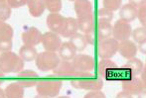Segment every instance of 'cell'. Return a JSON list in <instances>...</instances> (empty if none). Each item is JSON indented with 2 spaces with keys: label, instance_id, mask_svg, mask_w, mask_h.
<instances>
[{
  "label": "cell",
  "instance_id": "6da1fadb",
  "mask_svg": "<svg viewBox=\"0 0 146 98\" xmlns=\"http://www.w3.org/2000/svg\"><path fill=\"white\" fill-rule=\"evenodd\" d=\"M24 61L19 55L8 51L0 56V70L3 73H18L24 68Z\"/></svg>",
  "mask_w": 146,
  "mask_h": 98
},
{
  "label": "cell",
  "instance_id": "7a4b0ae2",
  "mask_svg": "<svg viewBox=\"0 0 146 98\" xmlns=\"http://www.w3.org/2000/svg\"><path fill=\"white\" fill-rule=\"evenodd\" d=\"M63 82L59 79L40 80L36 84V90L39 97H56L59 95Z\"/></svg>",
  "mask_w": 146,
  "mask_h": 98
},
{
  "label": "cell",
  "instance_id": "3957f363",
  "mask_svg": "<svg viewBox=\"0 0 146 98\" xmlns=\"http://www.w3.org/2000/svg\"><path fill=\"white\" fill-rule=\"evenodd\" d=\"M60 60L61 59L57 53L45 51V52L37 54L35 62H36V66L38 67L39 70L50 71L53 70L58 65Z\"/></svg>",
  "mask_w": 146,
  "mask_h": 98
},
{
  "label": "cell",
  "instance_id": "277c9868",
  "mask_svg": "<svg viewBox=\"0 0 146 98\" xmlns=\"http://www.w3.org/2000/svg\"><path fill=\"white\" fill-rule=\"evenodd\" d=\"M74 88L85 89V90H100L104 86V79L102 77L90 76L86 78H75L71 81Z\"/></svg>",
  "mask_w": 146,
  "mask_h": 98
},
{
  "label": "cell",
  "instance_id": "5b68a950",
  "mask_svg": "<svg viewBox=\"0 0 146 98\" xmlns=\"http://www.w3.org/2000/svg\"><path fill=\"white\" fill-rule=\"evenodd\" d=\"M119 42L114 38L100 40L98 44V55L100 59H111L118 51Z\"/></svg>",
  "mask_w": 146,
  "mask_h": 98
},
{
  "label": "cell",
  "instance_id": "8992f818",
  "mask_svg": "<svg viewBox=\"0 0 146 98\" xmlns=\"http://www.w3.org/2000/svg\"><path fill=\"white\" fill-rule=\"evenodd\" d=\"M121 86L123 90H126L132 95H138V94H145L146 86L141 81L140 77L137 75H131L127 78L121 80Z\"/></svg>",
  "mask_w": 146,
  "mask_h": 98
},
{
  "label": "cell",
  "instance_id": "52a82bcc",
  "mask_svg": "<svg viewBox=\"0 0 146 98\" xmlns=\"http://www.w3.org/2000/svg\"><path fill=\"white\" fill-rule=\"evenodd\" d=\"M132 28L128 22L122 19H118L112 26V38L118 42L129 40L131 37Z\"/></svg>",
  "mask_w": 146,
  "mask_h": 98
},
{
  "label": "cell",
  "instance_id": "ba28073f",
  "mask_svg": "<svg viewBox=\"0 0 146 98\" xmlns=\"http://www.w3.org/2000/svg\"><path fill=\"white\" fill-rule=\"evenodd\" d=\"M72 62L78 71H92L94 68V59L90 55L77 54L72 60Z\"/></svg>",
  "mask_w": 146,
  "mask_h": 98
},
{
  "label": "cell",
  "instance_id": "9c48e42d",
  "mask_svg": "<svg viewBox=\"0 0 146 98\" xmlns=\"http://www.w3.org/2000/svg\"><path fill=\"white\" fill-rule=\"evenodd\" d=\"M42 45L44 49L49 52L57 53L62 45V40L59 34L55 32H47L42 36Z\"/></svg>",
  "mask_w": 146,
  "mask_h": 98
},
{
  "label": "cell",
  "instance_id": "30bf717a",
  "mask_svg": "<svg viewBox=\"0 0 146 98\" xmlns=\"http://www.w3.org/2000/svg\"><path fill=\"white\" fill-rule=\"evenodd\" d=\"M18 82L24 87V88H30L37 84L39 79V74L34 70L31 69H25L17 73Z\"/></svg>",
  "mask_w": 146,
  "mask_h": 98
},
{
  "label": "cell",
  "instance_id": "8fae6325",
  "mask_svg": "<svg viewBox=\"0 0 146 98\" xmlns=\"http://www.w3.org/2000/svg\"><path fill=\"white\" fill-rule=\"evenodd\" d=\"M43 34L36 27H28L22 33V42L28 46H37L42 42Z\"/></svg>",
  "mask_w": 146,
  "mask_h": 98
},
{
  "label": "cell",
  "instance_id": "7c38bea8",
  "mask_svg": "<svg viewBox=\"0 0 146 98\" xmlns=\"http://www.w3.org/2000/svg\"><path fill=\"white\" fill-rule=\"evenodd\" d=\"M76 69L71 61L60 60L58 65L53 69L54 77H73Z\"/></svg>",
  "mask_w": 146,
  "mask_h": 98
},
{
  "label": "cell",
  "instance_id": "4fadbf2b",
  "mask_svg": "<svg viewBox=\"0 0 146 98\" xmlns=\"http://www.w3.org/2000/svg\"><path fill=\"white\" fill-rule=\"evenodd\" d=\"M117 52L120 54L121 57H123L126 60L129 59H132L134 57H136L137 55V46L133 41L126 40L122 41V42H119L118 44V51Z\"/></svg>",
  "mask_w": 146,
  "mask_h": 98
},
{
  "label": "cell",
  "instance_id": "5bb4252c",
  "mask_svg": "<svg viewBox=\"0 0 146 98\" xmlns=\"http://www.w3.org/2000/svg\"><path fill=\"white\" fill-rule=\"evenodd\" d=\"M46 23L50 31L60 34L65 24V18L59 13H50L47 16Z\"/></svg>",
  "mask_w": 146,
  "mask_h": 98
},
{
  "label": "cell",
  "instance_id": "9a60e30c",
  "mask_svg": "<svg viewBox=\"0 0 146 98\" xmlns=\"http://www.w3.org/2000/svg\"><path fill=\"white\" fill-rule=\"evenodd\" d=\"M116 68V64L110 59H102V61L98 62V74L102 77H104L106 80H108L110 75L114 72Z\"/></svg>",
  "mask_w": 146,
  "mask_h": 98
},
{
  "label": "cell",
  "instance_id": "2e32d148",
  "mask_svg": "<svg viewBox=\"0 0 146 98\" xmlns=\"http://www.w3.org/2000/svg\"><path fill=\"white\" fill-rule=\"evenodd\" d=\"M119 19H122L124 21L130 22L134 21L137 18V7L130 3H126L119 8Z\"/></svg>",
  "mask_w": 146,
  "mask_h": 98
},
{
  "label": "cell",
  "instance_id": "e0dca14e",
  "mask_svg": "<svg viewBox=\"0 0 146 98\" xmlns=\"http://www.w3.org/2000/svg\"><path fill=\"white\" fill-rule=\"evenodd\" d=\"M78 28L84 34H90L94 33V14H90L83 17H78Z\"/></svg>",
  "mask_w": 146,
  "mask_h": 98
},
{
  "label": "cell",
  "instance_id": "ac0fdd59",
  "mask_svg": "<svg viewBox=\"0 0 146 98\" xmlns=\"http://www.w3.org/2000/svg\"><path fill=\"white\" fill-rule=\"evenodd\" d=\"M58 55L61 60L72 61L77 55V51H76L75 47L73 46V44L69 41V42L62 43L58 51Z\"/></svg>",
  "mask_w": 146,
  "mask_h": 98
},
{
  "label": "cell",
  "instance_id": "d6986e66",
  "mask_svg": "<svg viewBox=\"0 0 146 98\" xmlns=\"http://www.w3.org/2000/svg\"><path fill=\"white\" fill-rule=\"evenodd\" d=\"M78 30H79V28H78L77 19L73 17H67L65 18V24H64V27L60 35L62 37H65V38H70L74 34H76Z\"/></svg>",
  "mask_w": 146,
  "mask_h": 98
},
{
  "label": "cell",
  "instance_id": "ffe728a7",
  "mask_svg": "<svg viewBox=\"0 0 146 98\" xmlns=\"http://www.w3.org/2000/svg\"><path fill=\"white\" fill-rule=\"evenodd\" d=\"M75 11L78 17H83L92 13V4L90 0H76Z\"/></svg>",
  "mask_w": 146,
  "mask_h": 98
},
{
  "label": "cell",
  "instance_id": "44dd1931",
  "mask_svg": "<svg viewBox=\"0 0 146 98\" xmlns=\"http://www.w3.org/2000/svg\"><path fill=\"white\" fill-rule=\"evenodd\" d=\"M4 92L7 98H22L24 97V87L19 82H12L6 86Z\"/></svg>",
  "mask_w": 146,
  "mask_h": 98
},
{
  "label": "cell",
  "instance_id": "7402d4cb",
  "mask_svg": "<svg viewBox=\"0 0 146 98\" xmlns=\"http://www.w3.org/2000/svg\"><path fill=\"white\" fill-rule=\"evenodd\" d=\"M27 6L29 9V13L34 18L40 17L46 10L43 0H28Z\"/></svg>",
  "mask_w": 146,
  "mask_h": 98
},
{
  "label": "cell",
  "instance_id": "603a6c76",
  "mask_svg": "<svg viewBox=\"0 0 146 98\" xmlns=\"http://www.w3.org/2000/svg\"><path fill=\"white\" fill-rule=\"evenodd\" d=\"M112 37V25L110 22L98 20V38L100 40H104Z\"/></svg>",
  "mask_w": 146,
  "mask_h": 98
},
{
  "label": "cell",
  "instance_id": "cb8c5ba5",
  "mask_svg": "<svg viewBox=\"0 0 146 98\" xmlns=\"http://www.w3.org/2000/svg\"><path fill=\"white\" fill-rule=\"evenodd\" d=\"M37 50L34 46H28V45H23L19 50V56L24 62H32L35 61L37 57Z\"/></svg>",
  "mask_w": 146,
  "mask_h": 98
},
{
  "label": "cell",
  "instance_id": "d4e9b609",
  "mask_svg": "<svg viewBox=\"0 0 146 98\" xmlns=\"http://www.w3.org/2000/svg\"><path fill=\"white\" fill-rule=\"evenodd\" d=\"M124 66L128 69L131 75H137L138 76L140 74L141 70L143 69V67H144V64L139 59L134 57L132 59H129L128 62H126V64Z\"/></svg>",
  "mask_w": 146,
  "mask_h": 98
},
{
  "label": "cell",
  "instance_id": "484cf974",
  "mask_svg": "<svg viewBox=\"0 0 146 98\" xmlns=\"http://www.w3.org/2000/svg\"><path fill=\"white\" fill-rule=\"evenodd\" d=\"M70 42L73 44V46L75 47L76 51L77 52H83V51L86 50L87 48V41L85 39V36L83 34H80V33H76L73 36L70 37Z\"/></svg>",
  "mask_w": 146,
  "mask_h": 98
},
{
  "label": "cell",
  "instance_id": "4316f807",
  "mask_svg": "<svg viewBox=\"0 0 146 98\" xmlns=\"http://www.w3.org/2000/svg\"><path fill=\"white\" fill-rule=\"evenodd\" d=\"M13 34V28L5 21L0 20V40H12Z\"/></svg>",
  "mask_w": 146,
  "mask_h": 98
},
{
  "label": "cell",
  "instance_id": "83f0119b",
  "mask_svg": "<svg viewBox=\"0 0 146 98\" xmlns=\"http://www.w3.org/2000/svg\"><path fill=\"white\" fill-rule=\"evenodd\" d=\"M45 4V7L47 10L51 12V13H59L62 9V0H43Z\"/></svg>",
  "mask_w": 146,
  "mask_h": 98
},
{
  "label": "cell",
  "instance_id": "f1b7e54d",
  "mask_svg": "<svg viewBox=\"0 0 146 98\" xmlns=\"http://www.w3.org/2000/svg\"><path fill=\"white\" fill-rule=\"evenodd\" d=\"M131 37L134 40V43L140 44V43L146 42V28L138 27L131 31Z\"/></svg>",
  "mask_w": 146,
  "mask_h": 98
},
{
  "label": "cell",
  "instance_id": "f546056e",
  "mask_svg": "<svg viewBox=\"0 0 146 98\" xmlns=\"http://www.w3.org/2000/svg\"><path fill=\"white\" fill-rule=\"evenodd\" d=\"M11 9L7 2H0V20L6 21L9 19L11 16Z\"/></svg>",
  "mask_w": 146,
  "mask_h": 98
},
{
  "label": "cell",
  "instance_id": "4dcf8cb0",
  "mask_svg": "<svg viewBox=\"0 0 146 98\" xmlns=\"http://www.w3.org/2000/svg\"><path fill=\"white\" fill-rule=\"evenodd\" d=\"M102 4H104V8L114 12L121 7L122 0H102Z\"/></svg>",
  "mask_w": 146,
  "mask_h": 98
},
{
  "label": "cell",
  "instance_id": "1f68e13d",
  "mask_svg": "<svg viewBox=\"0 0 146 98\" xmlns=\"http://www.w3.org/2000/svg\"><path fill=\"white\" fill-rule=\"evenodd\" d=\"M98 20H104V21H108L110 22L114 17V14L112 11L106 8H100L98 11Z\"/></svg>",
  "mask_w": 146,
  "mask_h": 98
},
{
  "label": "cell",
  "instance_id": "d6a6232c",
  "mask_svg": "<svg viewBox=\"0 0 146 98\" xmlns=\"http://www.w3.org/2000/svg\"><path fill=\"white\" fill-rule=\"evenodd\" d=\"M137 18L142 25V27L146 26V3L137 7Z\"/></svg>",
  "mask_w": 146,
  "mask_h": 98
},
{
  "label": "cell",
  "instance_id": "836d02e7",
  "mask_svg": "<svg viewBox=\"0 0 146 98\" xmlns=\"http://www.w3.org/2000/svg\"><path fill=\"white\" fill-rule=\"evenodd\" d=\"M12 40H0V52H8L12 49Z\"/></svg>",
  "mask_w": 146,
  "mask_h": 98
},
{
  "label": "cell",
  "instance_id": "e575fe53",
  "mask_svg": "<svg viewBox=\"0 0 146 98\" xmlns=\"http://www.w3.org/2000/svg\"><path fill=\"white\" fill-rule=\"evenodd\" d=\"M106 95L100 90H90L85 95V98H106Z\"/></svg>",
  "mask_w": 146,
  "mask_h": 98
},
{
  "label": "cell",
  "instance_id": "d590c367",
  "mask_svg": "<svg viewBox=\"0 0 146 98\" xmlns=\"http://www.w3.org/2000/svg\"><path fill=\"white\" fill-rule=\"evenodd\" d=\"M27 1L28 0H7L6 2L11 8H20L27 4Z\"/></svg>",
  "mask_w": 146,
  "mask_h": 98
},
{
  "label": "cell",
  "instance_id": "8d00e7d4",
  "mask_svg": "<svg viewBox=\"0 0 146 98\" xmlns=\"http://www.w3.org/2000/svg\"><path fill=\"white\" fill-rule=\"evenodd\" d=\"M132 96H133L132 94L127 92L126 90H123V89H122V91H120V92H118L116 94V98H131Z\"/></svg>",
  "mask_w": 146,
  "mask_h": 98
},
{
  "label": "cell",
  "instance_id": "74e56055",
  "mask_svg": "<svg viewBox=\"0 0 146 98\" xmlns=\"http://www.w3.org/2000/svg\"><path fill=\"white\" fill-rule=\"evenodd\" d=\"M84 36H85V39L88 44H90V45L94 44V36H92V33H90V34H85Z\"/></svg>",
  "mask_w": 146,
  "mask_h": 98
},
{
  "label": "cell",
  "instance_id": "f35d334b",
  "mask_svg": "<svg viewBox=\"0 0 146 98\" xmlns=\"http://www.w3.org/2000/svg\"><path fill=\"white\" fill-rule=\"evenodd\" d=\"M140 79H141V81L143 82V84L146 86V64H144V67H143V69L141 70V72H140Z\"/></svg>",
  "mask_w": 146,
  "mask_h": 98
},
{
  "label": "cell",
  "instance_id": "ab89813d",
  "mask_svg": "<svg viewBox=\"0 0 146 98\" xmlns=\"http://www.w3.org/2000/svg\"><path fill=\"white\" fill-rule=\"evenodd\" d=\"M129 3L134 5L135 7H139L140 5L146 3V0H129Z\"/></svg>",
  "mask_w": 146,
  "mask_h": 98
},
{
  "label": "cell",
  "instance_id": "60d3db41",
  "mask_svg": "<svg viewBox=\"0 0 146 98\" xmlns=\"http://www.w3.org/2000/svg\"><path fill=\"white\" fill-rule=\"evenodd\" d=\"M137 50L140 51L143 55L146 54V42H143V43H140L138 44V47H137Z\"/></svg>",
  "mask_w": 146,
  "mask_h": 98
},
{
  "label": "cell",
  "instance_id": "b9f144b4",
  "mask_svg": "<svg viewBox=\"0 0 146 98\" xmlns=\"http://www.w3.org/2000/svg\"><path fill=\"white\" fill-rule=\"evenodd\" d=\"M5 97V92H4L3 89L0 88V98H4Z\"/></svg>",
  "mask_w": 146,
  "mask_h": 98
},
{
  "label": "cell",
  "instance_id": "7bdbcfd3",
  "mask_svg": "<svg viewBox=\"0 0 146 98\" xmlns=\"http://www.w3.org/2000/svg\"><path fill=\"white\" fill-rule=\"evenodd\" d=\"M4 75H5V73H3L1 70H0V78H3V77H4Z\"/></svg>",
  "mask_w": 146,
  "mask_h": 98
},
{
  "label": "cell",
  "instance_id": "ee69618b",
  "mask_svg": "<svg viewBox=\"0 0 146 98\" xmlns=\"http://www.w3.org/2000/svg\"><path fill=\"white\" fill-rule=\"evenodd\" d=\"M2 83H3V79H1V78H0V85H1Z\"/></svg>",
  "mask_w": 146,
  "mask_h": 98
},
{
  "label": "cell",
  "instance_id": "f6af8a7d",
  "mask_svg": "<svg viewBox=\"0 0 146 98\" xmlns=\"http://www.w3.org/2000/svg\"><path fill=\"white\" fill-rule=\"evenodd\" d=\"M7 0H0V2H6Z\"/></svg>",
  "mask_w": 146,
  "mask_h": 98
},
{
  "label": "cell",
  "instance_id": "bcb514c9",
  "mask_svg": "<svg viewBox=\"0 0 146 98\" xmlns=\"http://www.w3.org/2000/svg\"><path fill=\"white\" fill-rule=\"evenodd\" d=\"M69 1H76V0H69Z\"/></svg>",
  "mask_w": 146,
  "mask_h": 98
}]
</instances>
